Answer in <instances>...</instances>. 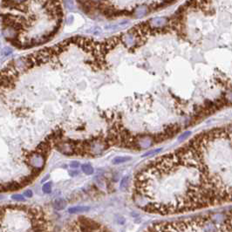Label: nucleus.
Listing matches in <instances>:
<instances>
[{"label":"nucleus","mask_w":232,"mask_h":232,"mask_svg":"<svg viewBox=\"0 0 232 232\" xmlns=\"http://www.w3.org/2000/svg\"><path fill=\"white\" fill-rule=\"evenodd\" d=\"M90 208L88 206H75L68 209V212L70 214H79V213H83L86 211H88Z\"/></svg>","instance_id":"obj_1"},{"label":"nucleus","mask_w":232,"mask_h":232,"mask_svg":"<svg viewBox=\"0 0 232 232\" xmlns=\"http://www.w3.org/2000/svg\"><path fill=\"white\" fill-rule=\"evenodd\" d=\"M65 206H66V203L63 199H58L53 203V208L56 210H62L65 208Z\"/></svg>","instance_id":"obj_2"},{"label":"nucleus","mask_w":232,"mask_h":232,"mask_svg":"<svg viewBox=\"0 0 232 232\" xmlns=\"http://www.w3.org/2000/svg\"><path fill=\"white\" fill-rule=\"evenodd\" d=\"M81 170L84 174L87 175V176H91L93 174L94 170H93V168L92 167L91 164L89 163H85L83 165H81Z\"/></svg>","instance_id":"obj_3"},{"label":"nucleus","mask_w":232,"mask_h":232,"mask_svg":"<svg viewBox=\"0 0 232 232\" xmlns=\"http://www.w3.org/2000/svg\"><path fill=\"white\" fill-rule=\"evenodd\" d=\"M131 159H132V157H130V156H117L113 160V164L118 165V164L125 163V162L130 161Z\"/></svg>","instance_id":"obj_4"},{"label":"nucleus","mask_w":232,"mask_h":232,"mask_svg":"<svg viewBox=\"0 0 232 232\" xmlns=\"http://www.w3.org/2000/svg\"><path fill=\"white\" fill-rule=\"evenodd\" d=\"M128 181H129V177L128 176H125L121 179V184H120V187L121 190H126L128 186Z\"/></svg>","instance_id":"obj_5"},{"label":"nucleus","mask_w":232,"mask_h":232,"mask_svg":"<svg viewBox=\"0 0 232 232\" xmlns=\"http://www.w3.org/2000/svg\"><path fill=\"white\" fill-rule=\"evenodd\" d=\"M42 190L45 194H50L52 192V183L49 182V183H46L45 184H44Z\"/></svg>","instance_id":"obj_6"},{"label":"nucleus","mask_w":232,"mask_h":232,"mask_svg":"<svg viewBox=\"0 0 232 232\" xmlns=\"http://www.w3.org/2000/svg\"><path fill=\"white\" fill-rule=\"evenodd\" d=\"M191 134H192V132L191 131H187V132H184V133H183L179 137H178V141H180V142H182V141H183L184 140H186V139H188L190 135H191Z\"/></svg>","instance_id":"obj_7"},{"label":"nucleus","mask_w":232,"mask_h":232,"mask_svg":"<svg viewBox=\"0 0 232 232\" xmlns=\"http://www.w3.org/2000/svg\"><path fill=\"white\" fill-rule=\"evenodd\" d=\"M162 150V148H157V149H155V150L148 151V152H147L146 154H144V155H142V157H147V156H148V155H155V153L157 154V153L161 152Z\"/></svg>","instance_id":"obj_8"},{"label":"nucleus","mask_w":232,"mask_h":232,"mask_svg":"<svg viewBox=\"0 0 232 232\" xmlns=\"http://www.w3.org/2000/svg\"><path fill=\"white\" fill-rule=\"evenodd\" d=\"M12 200L16 201V202H24V197L21 195H13L12 196Z\"/></svg>","instance_id":"obj_9"},{"label":"nucleus","mask_w":232,"mask_h":232,"mask_svg":"<svg viewBox=\"0 0 232 232\" xmlns=\"http://www.w3.org/2000/svg\"><path fill=\"white\" fill-rule=\"evenodd\" d=\"M79 166H80V164H79V162H72L70 163V167H71L72 169H78Z\"/></svg>","instance_id":"obj_10"},{"label":"nucleus","mask_w":232,"mask_h":232,"mask_svg":"<svg viewBox=\"0 0 232 232\" xmlns=\"http://www.w3.org/2000/svg\"><path fill=\"white\" fill-rule=\"evenodd\" d=\"M116 221H117L118 224H124L125 222H126V220H125V218L123 217H116Z\"/></svg>","instance_id":"obj_11"},{"label":"nucleus","mask_w":232,"mask_h":232,"mask_svg":"<svg viewBox=\"0 0 232 232\" xmlns=\"http://www.w3.org/2000/svg\"><path fill=\"white\" fill-rule=\"evenodd\" d=\"M24 196H26V197H28V198H31V197L32 196V191H31V190H25V191L24 192Z\"/></svg>","instance_id":"obj_12"},{"label":"nucleus","mask_w":232,"mask_h":232,"mask_svg":"<svg viewBox=\"0 0 232 232\" xmlns=\"http://www.w3.org/2000/svg\"><path fill=\"white\" fill-rule=\"evenodd\" d=\"M69 174H70L71 176H76L79 175V172L76 171V170H72V171H69Z\"/></svg>","instance_id":"obj_13"}]
</instances>
